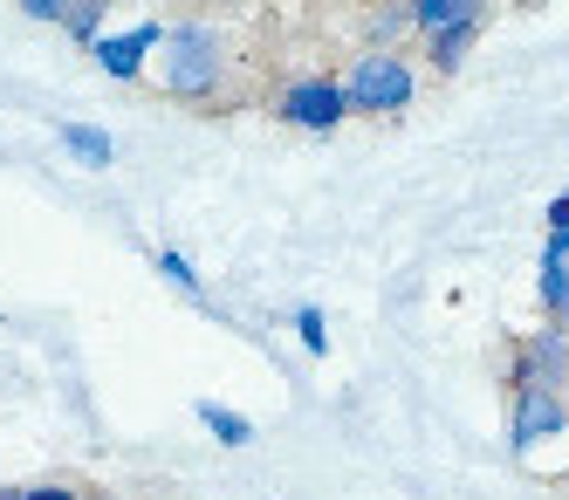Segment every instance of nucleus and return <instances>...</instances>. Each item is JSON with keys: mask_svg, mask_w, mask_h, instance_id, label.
Wrapping results in <instances>:
<instances>
[{"mask_svg": "<svg viewBox=\"0 0 569 500\" xmlns=\"http://www.w3.org/2000/svg\"><path fill=\"white\" fill-rule=\"evenodd\" d=\"M69 8L76 0H14V14H28V21H69Z\"/></svg>", "mask_w": 569, "mask_h": 500, "instance_id": "nucleus-16", "label": "nucleus"}, {"mask_svg": "<svg viewBox=\"0 0 569 500\" xmlns=\"http://www.w3.org/2000/svg\"><path fill=\"white\" fill-rule=\"evenodd\" d=\"M0 500H28V487H0Z\"/></svg>", "mask_w": 569, "mask_h": 500, "instance_id": "nucleus-20", "label": "nucleus"}, {"mask_svg": "<svg viewBox=\"0 0 569 500\" xmlns=\"http://www.w3.org/2000/svg\"><path fill=\"white\" fill-rule=\"evenodd\" d=\"M151 82L166 97H179V103H207L227 82V41L207 21L166 28V41H158V56H151Z\"/></svg>", "mask_w": 569, "mask_h": 500, "instance_id": "nucleus-1", "label": "nucleus"}, {"mask_svg": "<svg viewBox=\"0 0 569 500\" xmlns=\"http://www.w3.org/2000/svg\"><path fill=\"white\" fill-rule=\"evenodd\" d=\"M337 90H343L350 117H398L419 97V69L405 62V49H363V56L343 62Z\"/></svg>", "mask_w": 569, "mask_h": 500, "instance_id": "nucleus-2", "label": "nucleus"}, {"mask_svg": "<svg viewBox=\"0 0 569 500\" xmlns=\"http://www.w3.org/2000/svg\"><path fill=\"white\" fill-rule=\"evenodd\" d=\"M28 500H83V487H62V480H42V487H28Z\"/></svg>", "mask_w": 569, "mask_h": 500, "instance_id": "nucleus-17", "label": "nucleus"}, {"mask_svg": "<svg viewBox=\"0 0 569 500\" xmlns=\"http://www.w3.org/2000/svg\"><path fill=\"white\" fill-rule=\"evenodd\" d=\"M158 274H166L179 296H207V288H199V268H192L186 254H158Z\"/></svg>", "mask_w": 569, "mask_h": 500, "instance_id": "nucleus-15", "label": "nucleus"}, {"mask_svg": "<svg viewBox=\"0 0 569 500\" xmlns=\"http://www.w3.org/2000/svg\"><path fill=\"white\" fill-rule=\"evenodd\" d=\"M515 384H542V391H569V329L562 322H542L515 343V363H508V391Z\"/></svg>", "mask_w": 569, "mask_h": 500, "instance_id": "nucleus-4", "label": "nucleus"}, {"mask_svg": "<svg viewBox=\"0 0 569 500\" xmlns=\"http://www.w3.org/2000/svg\"><path fill=\"white\" fill-rule=\"evenodd\" d=\"M103 14H110V0H76V8H69V41H90V49H97V41H103Z\"/></svg>", "mask_w": 569, "mask_h": 500, "instance_id": "nucleus-13", "label": "nucleus"}, {"mask_svg": "<svg viewBox=\"0 0 569 500\" xmlns=\"http://www.w3.org/2000/svg\"><path fill=\"white\" fill-rule=\"evenodd\" d=\"M549 233H569V186L549 199Z\"/></svg>", "mask_w": 569, "mask_h": 500, "instance_id": "nucleus-18", "label": "nucleus"}, {"mask_svg": "<svg viewBox=\"0 0 569 500\" xmlns=\"http://www.w3.org/2000/svg\"><path fill=\"white\" fill-rule=\"evenodd\" d=\"M274 117L281 123H296V131H337V123L350 117V103H343V90H337V76H296L289 90L274 97Z\"/></svg>", "mask_w": 569, "mask_h": 500, "instance_id": "nucleus-5", "label": "nucleus"}, {"mask_svg": "<svg viewBox=\"0 0 569 500\" xmlns=\"http://www.w3.org/2000/svg\"><path fill=\"white\" fill-rule=\"evenodd\" d=\"M569 432V391H542V384H515L508 391V446L528 452L542 439Z\"/></svg>", "mask_w": 569, "mask_h": 500, "instance_id": "nucleus-3", "label": "nucleus"}, {"mask_svg": "<svg viewBox=\"0 0 569 500\" xmlns=\"http://www.w3.org/2000/svg\"><path fill=\"white\" fill-rule=\"evenodd\" d=\"M473 41H480V21H460V28H446V34H426V62L439 76H453L467 56H473Z\"/></svg>", "mask_w": 569, "mask_h": 500, "instance_id": "nucleus-8", "label": "nucleus"}, {"mask_svg": "<svg viewBox=\"0 0 569 500\" xmlns=\"http://www.w3.org/2000/svg\"><path fill=\"white\" fill-rule=\"evenodd\" d=\"M487 0H412V21L419 34H446V28H460V21H480Z\"/></svg>", "mask_w": 569, "mask_h": 500, "instance_id": "nucleus-9", "label": "nucleus"}, {"mask_svg": "<svg viewBox=\"0 0 569 500\" xmlns=\"http://www.w3.org/2000/svg\"><path fill=\"white\" fill-rule=\"evenodd\" d=\"M536 296H542V316L569 329V261L542 254V274H536Z\"/></svg>", "mask_w": 569, "mask_h": 500, "instance_id": "nucleus-10", "label": "nucleus"}, {"mask_svg": "<svg viewBox=\"0 0 569 500\" xmlns=\"http://www.w3.org/2000/svg\"><path fill=\"white\" fill-rule=\"evenodd\" d=\"M83 500H117V493H83Z\"/></svg>", "mask_w": 569, "mask_h": 500, "instance_id": "nucleus-21", "label": "nucleus"}, {"mask_svg": "<svg viewBox=\"0 0 569 500\" xmlns=\"http://www.w3.org/2000/svg\"><path fill=\"white\" fill-rule=\"evenodd\" d=\"M296 337H302L309 357H322V350H330V316H322V309H296Z\"/></svg>", "mask_w": 569, "mask_h": 500, "instance_id": "nucleus-14", "label": "nucleus"}, {"mask_svg": "<svg viewBox=\"0 0 569 500\" xmlns=\"http://www.w3.org/2000/svg\"><path fill=\"white\" fill-rule=\"evenodd\" d=\"M542 254H556V261H569V233H549V240H542Z\"/></svg>", "mask_w": 569, "mask_h": 500, "instance_id": "nucleus-19", "label": "nucleus"}, {"mask_svg": "<svg viewBox=\"0 0 569 500\" xmlns=\"http://www.w3.org/2000/svg\"><path fill=\"white\" fill-rule=\"evenodd\" d=\"M363 34H371V49H405V34H419L412 0H378L371 21H363Z\"/></svg>", "mask_w": 569, "mask_h": 500, "instance_id": "nucleus-7", "label": "nucleus"}, {"mask_svg": "<svg viewBox=\"0 0 569 500\" xmlns=\"http://www.w3.org/2000/svg\"><path fill=\"white\" fill-rule=\"evenodd\" d=\"M62 151H69V158H83V164H97V172L117 158V144L97 131V123H62Z\"/></svg>", "mask_w": 569, "mask_h": 500, "instance_id": "nucleus-11", "label": "nucleus"}, {"mask_svg": "<svg viewBox=\"0 0 569 500\" xmlns=\"http://www.w3.org/2000/svg\"><path fill=\"white\" fill-rule=\"evenodd\" d=\"M199 426H207L227 452H233V446H254V426L240 419V411H227V404H199Z\"/></svg>", "mask_w": 569, "mask_h": 500, "instance_id": "nucleus-12", "label": "nucleus"}, {"mask_svg": "<svg viewBox=\"0 0 569 500\" xmlns=\"http://www.w3.org/2000/svg\"><path fill=\"white\" fill-rule=\"evenodd\" d=\"M158 41H166V28H158V21H138L131 34H103V41H97V62H103L117 82H131V76H144V69H151Z\"/></svg>", "mask_w": 569, "mask_h": 500, "instance_id": "nucleus-6", "label": "nucleus"}]
</instances>
